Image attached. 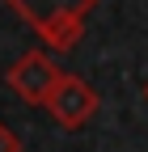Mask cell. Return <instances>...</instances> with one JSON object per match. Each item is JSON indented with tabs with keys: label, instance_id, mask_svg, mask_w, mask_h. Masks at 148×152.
I'll list each match as a JSON object with an SVG mask.
<instances>
[{
	"label": "cell",
	"instance_id": "1",
	"mask_svg": "<svg viewBox=\"0 0 148 152\" xmlns=\"http://www.w3.org/2000/svg\"><path fill=\"white\" fill-rule=\"evenodd\" d=\"M21 21L34 26L51 51H72L85 34L89 9H97V0H9Z\"/></svg>",
	"mask_w": 148,
	"mask_h": 152
},
{
	"label": "cell",
	"instance_id": "2",
	"mask_svg": "<svg viewBox=\"0 0 148 152\" xmlns=\"http://www.w3.org/2000/svg\"><path fill=\"white\" fill-rule=\"evenodd\" d=\"M59 76L64 72L55 68V59L47 51H26L21 59L9 68V89L21 102H30V106H47L51 93H55V85H59Z\"/></svg>",
	"mask_w": 148,
	"mask_h": 152
},
{
	"label": "cell",
	"instance_id": "3",
	"mask_svg": "<svg viewBox=\"0 0 148 152\" xmlns=\"http://www.w3.org/2000/svg\"><path fill=\"white\" fill-rule=\"evenodd\" d=\"M97 93L89 89L81 76H72V72H64L59 76V85H55V93H51V102H47V110H51V118L59 123V127H85L89 118L97 114Z\"/></svg>",
	"mask_w": 148,
	"mask_h": 152
},
{
	"label": "cell",
	"instance_id": "4",
	"mask_svg": "<svg viewBox=\"0 0 148 152\" xmlns=\"http://www.w3.org/2000/svg\"><path fill=\"white\" fill-rule=\"evenodd\" d=\"M0 152H21V140H17L4 123H0Z\"/></svg>",
	"mask_w": 148,
	"mask_h": 152
},
{
	"label": "cell",
	"instance_id": "5",
	"mask_svg": "<svg viewBox=\"0 0 148 152\" xmlns=\"http://www.w3.org/2000/svg\"><path fill=\"white\" fill-rule=\"evenodd\" d=\"M144 102H148V80H144Z\"/></svg>",
	"mask_w": 148,
	"mask_h": 152
}]
</instances>
